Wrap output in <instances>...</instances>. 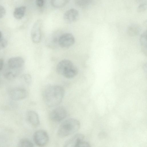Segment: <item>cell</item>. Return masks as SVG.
I'll return each instance as SVG.
<instances>
[{
  "mask_svg": "<svg viewBox=\"0 0 147 147\" xmlns=\"http://www.w3.org/2000/svg\"><path fill=\"white\" fill-rule=\"evenodd\" d=\"M37 5L39 7H42L44 3V0H36Z\"/></svg>",
  "mask_w": 147,
  "mask_h": 147,
  "instance_id": "d4e9b609",
  "label": "cell"
},
{
  "mask_svg": "<svg viewBox=\"0 0 147 147\" xmlns=\"http://www.w3.org/2000/svg\"><path fill=\"white\" fill-rule=\"evenodd\" d=\"M18 146L21 147H32L34 145L29 140L26 138L21 139L19 142Z\"/></svg>",
  "mask_w": 147,
  "mask_h": 147,
  "instance_id": "e0dca14e",
  "label": "cell"
},
{
  "mask_svg": "<svg viewBox=\"0 0 147 147\" xmlns=\"http://www.w3.org/2000/svg\"><path fill=\"white\" fill-rule=\"evenodd\" d=\"M84 138V136L83 134H77L66 142L64 146L76 147L78 143L83 140Z\"/></svg>",
  "mask_w": 147,
  "mask_h": 147,
  "instance_id": "7c38bea8",
  "label": "cell"
},
{
  "mask_svg": "<svg viewBox=\"0 0 147 147\" xmlns=\"http://www.w3.org/2000/svg\"><path fill=\"white\" fill-rule=\"evenodd\" d=\"M2 36V33L0 31V39L1 38Z\"/></svg>",
  "mask_w": 147,
  "mask_h": 147,
  "instance_id": "4316f807",
  "label": "cell"
},
{
  "mask_svg": "<svg viewBox=\"0 0 147 147\" xmlns=\"http://www.w3.org/2000/svg\"><path fill=\"white\" fill-rule=\"evenodd\" d=\"M79 16L78 11L76 9L71 8L67 10L65 13L63 19L65 22L70 24L76 21Z\"/></svg>",
  "mask_w": 147,
  "mask_h": 147,
  "instance_id": "30bf717a",
  "label": "cell"
},
{
  "mask_svg": "<svg viewBox=\"0 0 147 147\" xmlns=\"http://www.w3.org/2000/svg\"><path fill=\"white\" fill-rule=\"evenodd\" d=\"M75 39L73 35L70 33H65L60 36L58 40L59 45L63 48H67L74 43Z\"/></svg>",
  "mask_w": 147,
  "mask_h": 147,
  "instance_id": "52a82bcc",
  "label": "cell"
},
{
  "mask_svg": "<svg viewBox=\"0 0 147 147\" xmlns=\"http://www.w3.org/2000/svg\"><path fill=\"white\" fill-rule=\"evenodd\" d=\"M146 4L145 3H142L138 6L137 11L139 13H142L146 11Z\"/></svg>",
  "mask_w": 147,
  "mask_h": 147,
  "instance_id": "44dd1931",
  "label": "cell"
},
{
  "mask_svg": "<svg viewBox=\"0 0 147 147\" xmlns=\"http://www.w3.org/2000/svg\"><path fill=\"white\" fill-rule=\"evenodd\" d=\"M3 60L2 59L0 58V71L3 67Z\"/></svg>",
  "mask_w": 147,
  "mask_h": 147,
  "instance_id": "484cf974",
  "label": "cell"
},
{
  "mask_svg": "<svg viewBox=\"0 0 147 147\" xmlns=\"http://www.w3.org/2000/svg\"><path fill=\"white\" fill-rule=\"evenodd\" d=\"M141 37V42L144 48L145 45H146V32H144L142 34Z\"/></svg>",
  "mask_w": 147,
  "mask_h": 147,
  "instance_id": "ffe728a7",
  "label": "cell"
},
{
  "mask_svg": "<svg viewBox=\"0 0 147 147\" xmlns=\"http://www.w3.org/2000/svg\"><path fill=\"white\" fill-rule=\"evenodd\" d=\"M57 72L67 78L75 77L78 73L77 67L70 60L63 59L59 62L56 67Z\"/></svg>",
  "mask_w": 147,
  "mask_h": 147,
  "instance_id": "3957f363",
  "label": "cell"
},
{
  "mask_svg": "<svg viewBox=\"0 0 147 147\" xmlns=\"http://www.w3.org/2000/svg\"><path fill=\"white\" fill-rule=\"evenodd\" d=\"M6 13V10L3 7L0 5V19L5 15Z\"/></svg>",
  "mask_w": 147,
  "mask_h": 147,
  "instance_id": "cb8c5ba5",
  "label": "cell"
},
{
  "mask_svg": "<svg viewBox=\"0 0 147 147\" xmlns=\"http://www.w3.org/2000/svg\"><path fill=\"white\" fill-rule=\"evenodd\" d=\"M90 146V144L88 142L83 140L78 143L76 147H89Z\"/></svg>",
  "mask_w": 147,
  "mask_h": 147,
  "instance_id": "603a6c76",
  "label": "cell"
},
{
  "mask_svg": "<svg viewBox=\"0 0 147 147\" xmlns=\"http://www.w3.org/2000/svg\"><path fill=\"white\" fill-rule=\"evenodd\" d=\"M7 44V41L6 40L4 39H0V50L6 47Z\"/></svg>",
  "mask_w": 147,
  "mask_h": 147,
  "instance_id": "7402d4cb",
  "label": "cell"
},
{
  "mask_svg": "<svg viewBox=\"0 0 147 147\" xmlns=\"http://www.w3.org/2000/svg\"><path fill=\"white\" fill-rule=\"evenodd\" d=\"M70 0H51V4L53 7L56 8L63 7L66 5Z\"/></svg>",
  "mask_w": 147,
  "mask_h": 147,
  "instance_id": "5bb4252c",
  "label": "cell"
},
{
  "mask_svg": "<svg viewBox=\"0 0 147 147\" xmlns=\"http://www.w3.org/2000/svg\"><path fill=\"white\" fill-rule=\"evenodd\" d=\"M33 139L36 145L39 146H43L47 144L49 138L47 132L43 130L40 129L34 133Z\"/></svg>",
  "mask_w": 147,
  "mask_h": 147,
  "instance_id": "5b68a950",
  "label": "cell"
},
{
  "mask_svg": "<svg viewBox=\"0 0 147 147\" xmlns=\"http://www.w3.org/2000/svg\"><path fill=\"white\" fill-rule=\"evenodd\" d=\"M67 113L65 109L62 107H59L53 110L49 114V117L52 121L59 122L66 117Z\"/></svg>",
  "mask_w": 147,
  "mask_h": 147,
  "instance_id": "8992f818",
  "label": "cell"
},
{
  "mask_svg": "<svg viewBox=\"0 0 147 147\" xmlns=\"http://www.w3.org/2000/svg\"><path fill=\"white\" fill-rule=\"evenodd\" d=\"M24 59L20 57H16L9 58L8 61V65L9 68L15 71L21 70L24 65Z\"/></svg>",
  "mask_w": 147,
  "mask_h": 147,
  "instance_id": "9c48e42d",
  "label": "cell"
},
{
  "mask_svg": "<svg viewBox=\"0 0 147 147\" xmlns=\"http://www.w3.org/2000/svg\"><path fill=\"white\" fill-rule=\"evenodd\" d=\"M80 127V122L74 118L67 119L59 126L57 134L60 137L63 138L71 135L77 132Z\"/></svg>",
  "mask_w": 147,
  "mask_h": 147,
  "instance_id": "7a4b0ae2",
  "label": "cell"
},
{
  "mask_svg": "<svg viewBox=\"0 0 147 147\" xmlns=\"http://www.w3.org/2000/svg\"><path fill=\"white\" fill-rule=\"evenodd\" d=\"M21 78L24 82L28 85L31 83L32 78L30 75L28 74H25L21 76Z\"/></svg>",
  "mask_w": 147,
  "mask_h": 147,
  "instance_id": "d6986e66",
  "label": "cell"
},
{
  "mask_svg": "<svg viewBox=\"0 0 147 147\" xmlns=\"http://www.w3.org/2000/svg\"><path fill=\"white\" fill-rule=\"evenodd\" d=\"M7 71L4 74V76L8 80H11L14 79L16 76V72L13 71Z\"/></svg>",
  "mask_w": 147,
  "mask_h": 147,
  "instance_id": "ac0fdd59",
  "label": "cell"
},
{
  "mask_svg": "<svg viewBox=\"0 0 147 147\" xmlns=\"http://www.w3.org/2000/svg\"><path fill=\"white\" fill-rule=\"evenodd\" d=\"M42 24V20L39 19L35 21L32 27L31 36L32 40L34 43H38L40 41Z\"/></svg>",
  "mask_w": 147,
  "mask_h": 147,
  "instance_id": "277c9868",
  "label": "cell"
},
{
  "mask_svg": "<svg viewBox=\"0 0 147 147\" xmlns=\"http://www.w3.org/2000/svg\"><path fill=\"white\" fill-rule=\"evenodd\" d=\"M26 118L28 123L34 127H37L40 124L38 115L34 111H28L26 114Z\"/></svg>",
  "mask_w": 147,
  "mask_h": 147,
  "instance_id": "8fae6325",
  "label": "cell"
},
{
  "mask_svg": "<svg viewBox=\"0 0 147 147\" xmlns=\"http://www.w3.org/2000/svg\"><path fill=\"white\" fill-rule=\"evenodd\" d=\"M65 93L63 88L57 85L47 86L43 92V98L47 105L53 107L59 105L62 101Z\"/></svg>",
  "mask_w": 147,
  "mask_h": 147,
  "instance_id": "6da1fadb",
  "label": "cell"
},
{
  "mask_svg": "<svg viewBox=\"0 0 147 147\" xmlns=\"http://www.w3.org/2000/svg\"><path fill=\"white\" fill-rule=\"evenodd\" d=\"M26 10V7L24 6H22L16 8L13 12L14 17L18 20L21 19L24 16Z\"/></svg>",
  "mask_w": 147,
  "mask_h": 147,
  "instance_id": "4fadbf2b",
  "label": "cell"
},
{
  "mask_svg": "<svg viewBox=\"0 0 147 147\" xmlns=\"http://www.w3.org/2000/svg\"><path fill=\"white\" fill-rule=\"evenodd\" d=\"M92 1V0H75V3L78 7L84 8L89 6Z\"/></svg>",
  "mask_w": 147,
  "mask_h": 147,
  "instance_id": "2e32d148",
  "label": "cell"
},
{
  "mask_svg": "<svg viewBox=\"0 0 147 147\" xmlns=\"http://www.w3.org/2000/svg\"><path fill=\"white\" fill-rule=\"evenodd\" d=\"M9 95L11 98L15 100H19L26 98L28 92L25 89L17 87L12 89L9 91Z\"/></svg>",
  "mask_w": 147,
  "mask_h": 147,
  "instance_id": "ba28073f",
  "label": "cell"
},
{
  "mask_svg": "<svg viewBox=\"0 0 147 147\" xmlns=\"http://www.w3.org/2000/svg\"><path fill=\"white\" fill-rule=\"evenodd\" d=\"M140 31V28L137 25L133 24L130 25L127 29L128 34L132 36L137 35Z\"/></svg>",
  "mask_w": 147,
  "mask_h": 147,
  "instance_id": "9a60e30c",
  "label": "cell"
}]
</instances>
